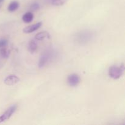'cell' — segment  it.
Masks as SVG:
<instances>
[{"instance_id":"cell-1","label":"cell","mask_w":125,"mask_h":125,"mask_svg":"<svg viewBox=\"0 0 125 125\" xmlns=\"http://www.w3.org/2000/svg\"><path fill=\"white\" fill-rule=\"evenodd\" d=\"M93 37H94V35L91 31L84 30L81 31V32L76 34L74 39L78 43L81 44V45H85L91 41Z\"/></svg>"},{"instance_id":"cell-2","label":"cell","mask_w":125,"mask_h":125,"mask_svg":"<svg viewBox=\"0 0 125 125\" xmlns=\"http://www.w3.org/2000/svg\"><path fill=\"white\" fill-rule=\"evenodd\" d=\"M55 57V51L52 49H48L42 54L39 61L38 66L40 68L45 67L46 64L52 61Z\"/></svg>"},{"instance_id":"cell-3","label":"cell","mask_w":125,"mask_h":125,"mask_svg":"<svg viewBox=\"0 0 125 125\" xmlns=\"http://www.w3.org/2000/svg\"><path fill=\"white\" fill-rule=\"evenodd\" d=\"M125 71V67L123 63L120 66H112L109 70V75L114 79H118L122 76Z\"/></svg>"},{"instance_id":"cell-4","label":"cell","mask_w":125,"mask_h":125,"mask_svg":"<svg viewBox=\"0 0 125 125\" xmlns=\"http://www.w3.org/2000/svg\"><path fill=\"white\" fill-rule=\"evenodd\" d=\"M17 109V105L13 104L9 107L3 114L0 116V123L9 119Z\"/></svg>"},{"instance_id":"cell-5","label":"cell","mask_w":125,"mask_h":125,"mask_svg":"<svg viewBox=\"0 0 125 125\" xmlns=\"http://www.w3.org/2000/svg\"><path fill=\"white\" fill-rule=\"evenodd\" d=\"M80 77L76 73L70 74L67 78V83L71 87H76L80 83Z\"/></svg>"},{"instance_id":"cell-6","label":"cell","mask_w":125,"mask_h":125,"mask_svg":"<svg viewBox=\"0 0 125 125\" xmlns=\"http://www.w3.org/2000/svg\"><path fill=\"white\" fill-rule=\"evenodd\" d=\"M20 81V78L15 74H10L5 78L4 84L7 85H13Z\"/></svg>"},{"instance_id":"cell-7","label":"cell","mask_w":125,"mask_h":125,"mask_svg":"<svg viewBox=\"0 0 125 125\" xmlns=\"http://www.w3.org/2000/svg\"><path fill=\"white\" fill-rule=\"evenodd\" d=\"M42 22H38V23H35V24L24 28L23 29V31L25 34H30V33H32L33 32H35L37 30H38L42 26Z\"/></svg>"},{"instance_id":"cell-8","label":"cell","mask_w":125,"mask_h":125,"mask_svg":"<svg viewBox=\"0 0 125 125\" xmlns=\"http://www.w3.org/2000/svg\"><path fill=\"white\" fill-rule=\"evenodd\" d=\"M50 37L51 36H50V34L48 32L43 31L35 35V38L36 40L42 41V40H43L45 39H50Z\"/></svg>"},{"instance_id":"cell-9","label":"cell","mask_w":125,"mask_h":125,"mask_svg":"<svg viewBox=\"0 0 125 125\" xmlns=\"http://www.w3.org/2000/svg\"><path fill=\"white\" fill-rule=\"evenodd\" d=\"M33 19H34V14L31 12H26L22 17V20L25 23H31Z\"/></svg>"},{"instance_id":"cell-10","label":"cell","mask_w":125,"mask_h":125,"mask_svg":"<svg viewBox=\"0 0 125 125\" xmlns=\"http://www.w3.org/2000/svg\"><path fill=\"white\" fill-rule=\"evenodd\" d=\"M38 45L34 40H31L28 43V50L31 53H34L37 50Z\"/></svg>"},{"instance_id":"cell-11","label":"cell","mask_w":125,"mask_h":125,"mask_svg":"<svg viewBox=\"0 0 125 125\" xmlns=\"http://www.w3.org/2000/svg\"><path fill=\"white\" fill-rule=\"evenodd\" d=\"M20 3L17 1H12L10 3L7 9L10 12H13L17 10L18 8H19Z\"/></svg>"},{"instance_id":"cell-12","label":"cell","mask_w":125,"mask_h":125,"mask_svg":"<svg viewBox=\"0 0 125 125\" xmlns=\"http://www.w3.org/2000/svg\"><path fill=\"white\" fill-rule=\"evenodd\" d=\"M10 54V51L6 47L0 48V56L4 59H7Z\"/></svg>"},{"instance_id":"cell-13","label":"cell","mask_w":125,"mask_h":125,"mask_svg":"<svg viewBox=\"0 0 125 125\" xmlns=\"http://www.w3.org/2000/svg\"><path fill=\"white\" fill-rule=\"evenodd\" d=\"M68 0H51V4L55 6H63L67 2Z\"/></svg>"},{"instance_id":"cell-14","label":"cell","mask_w":125,"mask_h":125,"mask_svg":"<svg viewBox=\"0 0 125 125\" xmlns=\"http://www.w3.org/2000/svg\"><path fill=\"white\" fill-rule=\"evenodd\" d=\"M30 8L31 10L32 11H37L38 10L40 9V6L39 4V2H34L30 6Z\"/></svg>"},{"instance_id":"cell-15","label":"cell","mask_w":125,"mask_h":125,"mask_svg":"<svg viewBox=\"0 0 125 125\" xmlns=\"http://www.w3.org/2000/svg\"><path fill=\"white\" fill-rule=\"evenodd\" d=\"M8 45V40L6 39H0V48L6 47Z\"/></svg>"},{"instance_id":"cell-16","label":"cell","mask_w":125,"mask_h":125,"mask_svg":"<svg viewBox=\"0 0 125 125\" xmlns=\"http://www.w3.org/2000/svg\"><path fill=\"white\" fill-rule=\"evenodd\" d=\"M4 1V0H0V3H1V2H3Z\"/></svg>"},{"instance_id":"cell-17","label":"cell","mask_w":125,"mask_h":125,"mask_svg":"<svg viewBox=\"0 0 125 125\" xmlns=\"http://www.w3.org/2000/svg\"><path fill=\"white\" fill-rule=\"evenodd\" d=\"M46 1H49V2H51V0H46Z\"/></svg>"},{"instance_id":"cell-18","label":"cell","mask_w":125,"mask_h":125,"mask_svg":"<svg viewBox=\"0 0 125 125\" xmlns=\"http://www.w3.org/2000/svg\"><path fill=\"white\" fill-rule=\"evenodd\" d=\"M0 8H1V6H0Z\"/></svg>"}]
</instances>
